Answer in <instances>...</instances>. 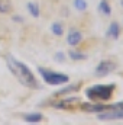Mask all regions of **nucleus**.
<instances>
[{
  "instance_id": "nucleus-8",
  "label": "nucleus",
  "mask_w": 123,
  "mask_h": 125,
  "mask_svg": "<svg viewBox=\"0 0 123 125\" xmlns=\"http://www.w3.org/2000/svg\"><path fill=\"white\" fill-rule=\"evenodd\" d=\"M80 87H81V83H74V84H70V86H65V87H62L61 90H58L57 93H54V96L57 97V96H62V94L74 93V92L80 90Z\"/></svg>"
},
{
  "instance_id": "nucleus-19",
  "label": "nucleus",
  "mask_w": 123,
  "mask_h": 125,
  "mask_svg": "<svg viewBox=\"0 0 123 125\" xmlns=\"http://www.w3.org/2000/svg\"><path fill=\"white\" fill-rule=\"evenodd\" d=\"M120 3H122V7H123V0H122V1H120Z\"/></svg>"
},
{
  "instance_id": "nucleus-14",
  "label": "nucleus",
  "mask_w": 123,
  "mask_h": 125,
  "mask_svg": "<svg viewBox=\"0 0 123 125\" xmlns=\"http://www.w3.org/2000/svg\"><path fill=\"white\" fill-rule=\"evenodd\" d=\"M12 10L10 0H0V13H9Z\"/></svg>"
},
{
  "instance_id": "nucleus-5",
  "label": "nucleus",
  "mask_w": 123,
  "mask_h": 125,
  "mask_svg": "<svg viewBox=\"0 0 123 125\" xmlns=\"http://www.w3.org/2000/svg\"><path fill=\"white\" fill-rule=\"evenodd\" d=\"M81 103L80 97H75V96H68V97H64L60 102H55L54 103V108L57 109H68V108H74L75 105Z\"/></svg>"
},
{
  "instance_id": "nucleus-17",
  "label": "nucleus",
  "mask_w": 123,
  "mask_h": 125,
  "mask_svg": "<svg viewBox=\"0 0 123 125\" xmlns=\"http://www.w3.org/2000/svg\"><path fill=\"white\" fill-rule=\"evenodd\" d=\"M55 60H57V61H60V62L65 61V55H64L62 52H57V54H55Z\"/></svg>"
},
{
  "instance_id": "nucleus-12",
  "label": "nucleus",
  "mask_w": 123,
  "mask_h": 125,
  "mask_svg": "<svg viewBox=\"0 0 123 125\" xmlns=\"http://www.w3.org/2000/svg\"><path fill=\"white\" fill-rule=\"evenodd\" d=\"M28 12H29V15H32L33 18H39V13H41L39 4L38 3H33V1H29L28 3Z\"/></svg>"
},
{
  "instance_id": "nucleus-10",
  "label": "nucleus",
  "mask_w": 123,
  "mask_h": 125,
  "mask_svg": "<svg viewBox=\"0 0 123 125\" xmlns=\"http://www.w3.org/2000/svg\"><path fill=\"white\" fill-rule=\"evenodd\" d=\"M23 119H25L26 122H29V124H38V122H41V121L44 119V116H42V114H39V112H33V114L25 115Z\"/></svg>"
},
{
  "instance_id": "nucleus-15",
  "label": "nucleus",
  "mask_w": 123,
  "mask_h": 125,
  "mask_svg": "<svg viewBox=\"0 0 123 125\" xmlns=\"http://www.w3.org/2000/svg\"><path fill=\"white\" fill-rule=\"evenodd\" d=\"M51 31H52L54 35H57V36H62L64 35V26H62L61 23H52Z\"/></svg>"
},
{
  "instance_id": "nucleus-13",
  "label": "nucleus",
  "mask_w": 123,
  "mask_h": 125,
  "mask_svg": "<svg viewBox=\"0 0 123 125\" xmlns=\"http://www.w3.org/2000/svg\"><path fill=\"white\" fill-rule=\"evenodd\" d=\"M68 57H70L72 61H80V60H86V58H87V55L83 54V52H80V51H70V52H68Z\"/></svg>"
},
{
  "instance_id": "nucleus-18",
  "label": "nucleus",
  "mask_w": 123,
  "mask_h": 125,
  "mask_svg": "<svg viewBox=\"0 0 123 125\" xmlns=\"http://www.w3.org/2000/svg\"><path fill=\"white\" fill-rule=\"evenodd\" d=\"M13 19H15L16 22H23V19H22V18H19V16H13Z\"/></svg>"
},
{
  "instance_id": "nucleus-6",
  "label": "nucleus",
  "mask_w": 123,
  "mask_h": 125,
  "mask_svg": "<svg viewBox=\"0 0 123 125\" xmlns=\"http://www.w3.org/2000/svg\"><path fill=\"white\" fill-rule=\"evenodd\" d=\"M100 121H114V119H123V109H113V111H104L97 114Z\"/></svg>"
},
{
  "instance_id": "nucleus-9",
  "label": "nucleus",
  "mask_w": 123,
  "mask_h": 125,
  "mask_svg": "<svg viewBox=\"0 0 123 125\" xmlns=\"http://www.w3.org/2000/svg\"><path fill=\"white\" fill-rule=\"evenodd\" d=\"M106 35H107L109 38H112V39H117V38L120 36V26H119V23H117V22H112Z\"/></svg>"
},
{
  "instance_id": "nucleus-3",
  "label": "nucleus",
  "mask_w": 123,
  "mask_h": 125,
  "mask_svg": "<svg viewBox=\"0 0 123 125\" xmlns=\"http://www.w3.org/2000/svg\"><path fill=\"white\" fill-rule=\"evenodd\" d=\"M38 73L41 74L44 82L46 84H49V86H61V84H65V83L70 82V77L67 74H64V73H60V71H52V70L39 67Z\"/></svg>"
},
{
  "instance_id": "nucleus-2",
  "label": "nucleus",
  "mask_w": 123,
  "mask_h": 125,
  "mask_svg": "<svg viewBox=\"0 0 123 125\" xmlns=\"http://www.w3.org/2000/svg\"><path fill=\"white\" fill-rule=\"evenodd\" d=\"M114 89H116V84H113V83H110V84H96L93 87H88L86 90V94L90 100L106 102L113 96Z\"/></svg>"
},
{
  "instance_id": "nucleus-1",
  "label": "nucleus",
  "mask_w": 123,
  "mask_h": 125,
  "mask_svg": "<svg viewBox=\"0 0 123 125\" xmlns=\"http://www.w3.org/2000/svg\"><path fill=\"white\" fill-rule=\"evenodd\" d=\"M6 64L13 77L25 87L28 89H39V83L35 77V74L31 71V68L23 64L22 61L16 60L13 55H6Z\"/></svg>"
},
{
  "instance_id": "nucleus-16",
  "label": "nucleus",
  "mask_w": 123,
  "mask_h": 125,
  "mask_svg": "<svg viewBox=\"0 0 123 125\" xmlns=\"http://www.w3.org/2000/svg\"><path fill=\"white\" fill-rule=\"evenodd\" d=\"M74 6H75V9L77 10H80V12H84V10H87V1L86 0H74Z\"/></svg>"
},
{
  "instance_id": "nucleus-4",
  "label": "nucleus",
  "mask_w": 123,
  "mask_h": 125,
  "mask_svg": "<svg viewBox=\"0 0 123 125\" xmlns=\"http://www.w3.org/2000/svg\"><path fill=\"white\" fill-rule=\"evenodd\" d=\"M117 68V64L114 61H110V60H103V61L98 62V65L96 67L94 73L97 77H104L107 74H110L112 71H114Z\"/></svg>"
},
{
  "instance_id": "nucleus-7",
  "label": "nucleus",
  "mask_w": 123,
  "mask_h": 125,
  "mask_svg": "<svg viewBox=\"0 0 123 125\" xmlns=\"http://www.w3.org/2000/svg\"><path fill=\"white\" fill-rule=\"evenodd\" d=\"M81 41H83V33L80 31L71 29V31L68 32V35H67V44H68V45L75 47V45H78Z\"/></svg>"
},
{
  "instance_id": "nucleus-11",
  "label": "nucleus",
  "mask_w": 123,
  "mask_h": 125,
  "mask_svg": "<svg viewBox=\"0 0 123 125\" xmlns=\"http://www.w3.org/2000/svg\"><path fill=\"white\" fill-rule=\"evenodd\" d=\"M98 10H100L103 15H106V16H110V15H112V7H110V4H109L107 0H101V1H100Z\"/></svg>"
}]
</instances>
